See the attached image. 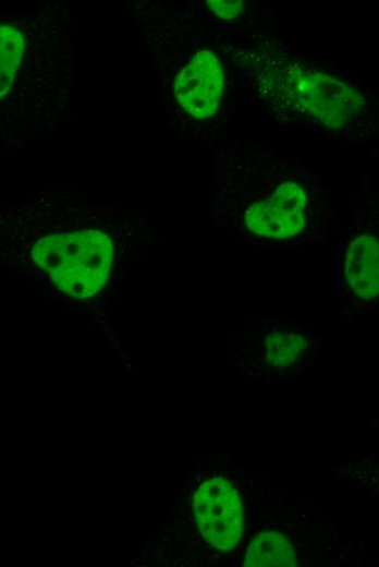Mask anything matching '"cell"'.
Instances as JSON below:
<instances>
[{
  "mask_svg": "<svg viewBox=\"0 0 379 567\" xmlns=\"http://www.w3.org/2000/svg\"><path fill=\"white\" fill-rule=\"evenodd\" d=\"M307 347L301 333L278 331L267 337L268 362L278 367H286L295 363Z\"/></svg>",
  "mask_w": 379,
  "mask_h": 567,
  "instance_id": "9",
  "label": "cell"
},
{
  "mask_svg": "<svg viewBox=\"0 0 379 567\" xmlns=\"http://www.w3.org/2000/svg\"><path fill=\"white\" fill-rule=\"evenodd\" d=\"M193 507L203 538L219 552L233 550L243 532V506L234 486L223 478L208 480L195 492Z\"/></svg>",
  "mask_w": 379,
  "mask_h": 567,
  "instance_id": "3",
  "label": "cell"
},
{
  "mask_svg": "<svg viewBox=\"0 0 379 567\" xmlns=\"http://www.w3.org/2000/svg\"><path fill=\"white\" fill-rule=\"evenodd\" d=\"M223 88L222 67L209 50L197 52L175 77L174 94L182 108L196 119L212 116Z\"/></svg>",
  "mask_w": 379,
  "mask_h": 567,
  "instance_id": "5",
  "label": "cell"
},
{
  "mask_svg": "<svg viewBox=\"0 0 379 567\" xmlns=\"http://www.w3.org/2000/svg\"><path fill=\"white\" fill-rule=\"evenodd\" d=\"M30 254L60 291L71 298L86 299L107 282L113 244L99 230H81L44 237L34 244Z\"/></svg>",
  "mask_w": 379,
  "mask_h": 567,
  "instance_id": "2",
  "label": "cell"
},
{
  "mask_svg": "<svg viewBox=\"0 0 379 567\" xmlns=\"http://www.w3.org/2000/svg\"><path fill=\"white\" fill-rule=\"evenodd\" d=\"M345 277L353 292L364 300L375 299L379 291L378 241L362 234L350 243L345 258Z\"/></svg>",
  "mask_w": 379,
  "mask_h": 567,
  "instance_id": "6",
  "label": "cell"
},
{
  "mask_svg": "<svg viewBox=\"0 0 379 567\" xmlns=\"http://www.w3.org/2000/svg\"><path fill=\"white\" fill-rule=\"evenodd\" d=\"M309 216V195L304 185L289 180L271 195L250 205L244 215L246 228L254 234L285 239L298 234Z\"/></svg>",
  "mask_w": 379,
  "mask_h": 567,
  "instance_id": "4",
  "label": "cell"
},
{
  "mask_svg": "<svg viewBox=\"0 0 379 567\" xmlns=\"http://www.w3.org/2000/svg\"><path fill=\"white\" fill-rule=\"evenodd\" d=\"M25 48V37L17 26L11 22L0 23V101L16 81Z\"/></svg>",
  "mask_w": 379,
  "mask_h": 567,
  "instance_id": "8",
  "label": "cell"
},
{
  "mask_svg": "<svg viewBox=\"0 0 379 567\" xmlns=\"http://www.w3.org/2000/svg\"><path fill=\"white\" fill-rule=\"evenodd\" d=\"M245 567H294L296 557L288 539L277 531H262L249 543Z\"/></svg>",
  "mask_w": 379,
  "mask_h": 567,
  "instance_id": "7",
  "label": "cell"
},
{
  "mask_svg": "<svg viewBox=\"0 0 379 567\" xmlns=\"http://www.w3.org/2000/svg\"><path fill=\"white\" fill-rule=\"evenodd\" d=\"M240 0H210L207 1L208 8L222 20H233L242 11Z\"/></svg>",
  "mask_w": 379,
  "mask_h": 567,
  "instance_id": "10",
  "label": "cell"
},
{
  "mask_svg": "<svg viewBox=\"0 0 379 567\" xmlns=\"http://www.w3.org/2000/svg\"><path fill=\"white\" fill-rule=\"evenodd\" d=\"M268 93L279 104L303 112L323 126L341 129L359 117L365 99L331 74L283 58L266 70Z\"/></svg>",
  "mask_w": 379,
  "mask_h": 567,
  "instance_id": "1",
  "label": "cell"
}]
</instances>
